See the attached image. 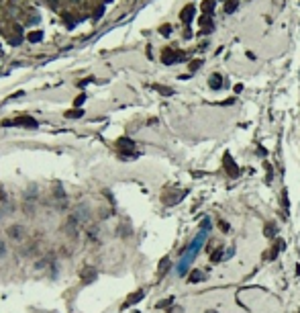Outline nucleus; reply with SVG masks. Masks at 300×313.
I'll return each mask as SVG.
<instances>
[{"instance_id": "17", "label": "nucleus", "mask_w": 300, "mask_h": 313, "mask_svg": "<svg viewBox=\"0 0 300 313\" xmlns=\"http://www.w3.org/2000/svg\"><path fill=\"white\" fill-rule=\"evenodd\" d=\"M221 229H223V231H229V225H227L225 221H221Z\"/></svg>"}, {"instance_id": "11", "label": "nucleus", "mask_w": 300, "mask_h": 313, "mask_svg": "<svg viewBox=\"0 0 300 313\" xmlns=\"http://www.w3.org/2000/svg\"><path fill=\"white\" fill-rule=\"evenodd\" d=\"M202 278H204V276H202L200 272H192V276H190V282H198V280H202Z\"/></svg>"}, {"instance_id": "12", "label": "nucleus", "mask_w": 300, "mask_h": 313, "mask_svg": "<svg viewBox=\"0 0 300 313\" xmlns=\"http://www.w3.org/2000/svg\"><path fill=\"white\" fill-rule=\"evenodd\" d=\"M84 111H69V113H65V117H69V119H74V117H82Z\"/></svg>"}, {"instance_id": "7", "label": "nucleus", "mask_w": 300, "mask_h": 313, "mask_svg": "<svg viewBox=\"0 0 300 313\" xmlns=\"http://www.w3.org/2000/svg\"><path fill=\"white\" fill-rule=\"evenodd\" d=\"M141 299H143V291H139V293H135V295H131V297H129V301H127V303H125V307H129L131 303H137V301H141Z\"/></svg>"}, {"instance_id": "8", "label": "nucleus", "mask_w": 300, "mask_h": 313, "mask_svg": "<svg viewBox=\"0 0 300 313\" xmlns=\"http://www.w3.org/2000/svg\"><path fill=\"white\" fill-rule=\"evenodd\" d=\"M263 233H266L267 238H274V235H276V225H272V223H270V225L266 227V229H263Z\"/></svg>"}, {"instance_id": "6", "label": "nucleus", "mask_w": 300, "mask_h": 313, "mask_svg": "<svg viewBox=\"0 0 300 313\" xmlns=\"http://www.w3.org/2000/svg\"><path fill=\"white\" fill-rule=\"evenodd\" d=\"M208 86H210V88H214V90H217V88H221V86H223V78H221L218 74L210 76V80H208Z\"/></svg>"}, {"instance_id": "4", "label": "nucleus", "mask_w": 300, "mask_h": 313, "mask_svg": "<svg viewBox=\"0 0 300 313\" xmlns=\"http://www.w3.org/2000/svg\"><path fill=\"white\" fill-rule=\"evenodd\" d=\"M280 250H284V242H282V239H278V242H276V246H274L272 250L267 252V260H276V256L280 254Z\"/></svg>"}, {"instance_id": "5", "label": "nucleus", "mask_w": 300, "mask_h": 313, "mask_svg": "<svg viewBox=\"0 0 300 313\" xmlns=\"http://www.w3.org/2000/svg\"><path fill=\"white\" fill-rule=\"evenodd\" d=\"M180 16H182V20L188 25V23L194 19V6H192V4H190V6H186L184 10H182V14H180Z\"/></svg>"}, {"instance_id": "2", "label": "nucleus", "mask_w": 300, "mask_h": 313, "mask_svg": "<svg viewBox=\"0 0 300 313\" xmlns=\"http://www.w3.org/2000/svg\"><path fill=\"white\" fill-rule=\"evenodd\" d=\"M182 57H184V55L180 53V51H171V49H165L164 55H161L164 64H176V61H180Z\"/></svg>"}, {"instance_id": "19", "label": "nucleus", "mask_w": 300, "mask_h": 313, "mask_svg": "<svg viewBox=\"0 0 300 313\" xmlns=\"http://www.w3.org/2000/svg\"><path fill=\"white\" fill-rule=\"evenodd\" d=\"M208 313H217V311H208Z\"/></svg>"}, {"instance_id": "18", "label": "nucleus", "mask_w": 300, "mask_h": 313, "mask_svg": "<svg viewBox=\"0 0 300 313\" xmlns=\"http://www.w3.org/2000/svg\"><path fill=\"white\" fill-rule=\"evenodd\" d=\"M31 39H33V41H37V39H41V33H33V35H31Z\"/></svg>"}, {"instance_id": "13", "label": "nucleus", "mask_w": 300, "mask_h": 313, "mask_svg": "<svg viewBox=\"0 0 300 313\" xmlns=\"http://www.w3.org/2000/svg\"><path fill=\"white\" fill-rule=\"evenodd\" d=\"M200 64H202V61H200V60H194V61H192V64H190V70H192V72H196V70L200 68Z\"/></svg>"}, {"instance_id": "10", "label": "nucleus", "mask_w": 300, "mask_h": 313, "mask_svg": "<svg viewBox=\"0 0 300 313\" xmlns=\"http://www.w3.org/2000/svg\"><path fill=\"white\" fill-rule=\"evenodd\" d=\"M155 90H159V92H164L165 96H170V94H174V90H171V88H164V86H155Z\"/></svg>"}, {"instance_id": "16", "label": "nucleus", "mask_w": 300, "mask_h": 313, "mask_svg": "<svg viewBox=\"0 0 300 313\" xmlns=\"http://www.w3.org/2000/svg\"><path fill=\"white\" fill-rule=\"evenodd\" d=\"M202 8H204L206 13L210 14V10H212V2H210V0H208V2H204V6H202Z\"/></svg>"}, {"instance_id": "1", "label": "nucleus", "mask_w": 300, "mask_h": 313, "mask_svg": "<svg viewBox=\"0 0 300 313\" xmlns=\"http://www.w3.org/2000/svg\"><path fill=\"white\" fill-rule=\"evenodd\" d=\"M10 125H29V127H37V121L31 117H21V119H14V121H4L2 127H10Z\"/></svg>"}, {"instance_id": "15", "label": "nucleus", "mask_w": 300, "mask_h": 313, "mask_svg": "<svg viewBox=\"0 0 300 313\" xmlns=\"http://www.w3.org/2000/svg\"><path fill=\"white\" fill-rule=\"evenodd\" d=\"M171 33V27H170V25H164V27H161V35H170Z\"/></svg>"}, {"instance_id": "3", "label": "nucleus", "mask_w": 300, "mask_h": 313, "mask_svg": "<svg viewBox=\"0 0 300 313\" xmlns=\"http://www.w3.org/2000/svg\"><path fill=\"white\" fill-rule=\"evenodd\" d=\"M225 168H227V172H229L231 176H237V174H239L237 164L231 160V156H229V154H225Z\"/></svg>"}, {"instance_id": "9", "label": "nucleus", "mask_w": 300, "mask_h": 313, "mask_svg": "<svg viewBox=\"0 0 300 313\" xmlns=\"http://www.w3.org/2000/svg\"><path fill=\"white\" fill-rule=\"evenodd\" d=\"M235 8H237V0H229L227 6H225V10H227V13H233Z\"/></svg>"}, {"instance_id": "14", "label": "nucleus", "mask_w": 300, "mask_h": 313, "mask_svg": "<svg viewBox=\"0 0 300 313\" xmlns=\"http://www.w3.org/2000/svg\"><path fill=\"white\" fill-rule=\"evenodd\" d=\"M221 256H223V252H221V250H217V252H212V262H217V260H221Z\"/></svg>"}]
</instances>
